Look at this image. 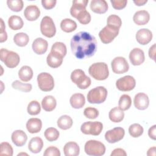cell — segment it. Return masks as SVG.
<instances>
[{"instance_id":"6da1fadb","label":"cell","mask_w":156,"mask_h":156,"mask_svg":"<svg viewBox=\"0 0 156 156\" xmlns=\"http://www.w3.org/2000/svg\"><path fill=\"white\" fill-rule=\"evenodd\" d=\"M71 49L74 56L79 59L90 57L97 50L96 38L87 32L76 34L71 40Z\"/></svg>"},{"instance_id":"7a4b0ae2","label":"cell","mask_w":156,"mask_h":156,"mask_svg":"<svg viewBox=\"0 0 156 156\" xmlns=\"http://www.w3.org/2000/svg\"><path fill=\"white\" fill-rule=\"evenodd\" d=\"M88 73L91 77L98 80H105L109 75L108 66L104 62L93 63L89 67Z\"/></svg>"},{"instance_id":"3957f363","label":"cell","mask_w":156,"mask_h":156,"mask_svg":"<svg viewBox=\"0 0 156 156\" xmlns=\"http://www.w3.org/2000/svg\"><path fill=\"white\" fill-rule=\"evenodd\" d=\"M0 59L3 62L6 66L13 68L17 66L20 63V55L13 51H9L4 48H1L0 51Z\"/></svg>"},{"instance_id":"277c9868","label":"cell","mask_w":156,"mask_h":156,"mask_svg":"<svg viewBox=\"0 0 156 156\" xmlns=\"http://www.w3.org/2000/svg\"><path fill=\"white\" fill-rule=\"evenodd\" d=\"M107 96V90L102 86H99L89 91L87 100L90 104H101L104 102Z\"/></svg>"},{"instance_id":"5b68a950","label":"cell","mask_w":156,"mask_h":156,"mask_svg":"<svg viewBox=\"0 0 156 156\" xmlns=\"http://www.w3.org/2000/svg\"><path fill=\"white\" fill-rule=\"evenodd\" d=\"M71 79L78 88L82 90L87 88L91 85V79L85 75L84 71L80 69L74 70L71 74Z\"/></svg>"},{"instance_id":"8992f818","label":"cell","mask_w":156,"mask_h":156,"mask_svg":"<svg viewBox=\"0 0 156 156\" xmlns=\"http://www.w3.org/2000/svg\"><path fill=\"white\" fill-rule=\"evenodd\" d=\"M84 150L88 155L101 156L105 152V147L101 141L91 140L86 142Z\"/></svg>"},{"instance_id":"52a82bcc","label":"cell","mask_w":156,"mask_h":156,"mask_svg":"<svg viewBox=\"0 0 156 156\" xmlns=\"http://www.w3.org/2000/svg\"><path fill=\"white\" fill-rule=\"evenodd\" d=\"M39 88L43 91H50L54 87V80L51 74L48 73H41L37 76Z\"/></svg>"},{"instance_id":"ba28073f","label":"cell","mask_w":156,"mask_h":156,"mask_svg":"<svg viewBox=\"0 0 156 156\" xmlns=\"http://www.w3.org/2000/svg\"><path fill=\"white\" fill-rule=\"evenodd\" d=\"M40 30L41 34L46 37L51 38L56 33V27L52 19L48 16H44L40 23Z\"/></svg>"},{"instance_id":"9c48e42d","label":"cell","mask_w":156,"mask_h":156,"mask_svg":"<svg viewBox=\"0 0 156 156\" xmlns=\"http://www.w3.org/2000/svg\"><path fill=\"white\" fill-rule=\"evenodd\" d=\"M103 129V124L99 121H88L83 123L80 127L81 132L85 135H99Z\"/></svg>"},{"instance_id":"30bf717a","label":"cell","mask_w":156,"mask_h":156,"mask_svg":"<svg viewBox=\"0 0 156 156\" xmlns=\"http://www.w3.org/2000/svg\"><path fill=\"white\" fill-rule=\"evenodd\" d=\"M136 85L135 79L131 76H125L119 78L116 82V88L122 91H129L132 90Z\"/></svg>"},{"instance_id":"8fae6325","label":"cell","mask_w":156,"mask_h":156,"mask_svg":"<svg viewBox=\"0 0 156 156\" xmlns=\"http://www.w3.org/2000/svg\"><path fill=\"white\" fill-rule=\"evenodd\" d=\"M119 30V29L106 26L99 32V37L103 43L108 44L118 36Z\"/></svg>"},{"instance_id":"7c38bea8","label":"cell","mask_w":156,"mask_h":156,"mask_svg":"<svg viewBox=\"0 0 156 156\" xmlns=\"http://www.w3.org/2000/svg\"><path fill=\"white\" fill-rule=\"evenodd\" d=\"M112 71L116 74H123L128 71L129 65L124 57H116L111 63Z\"/></svg>"},{"instance_id":"4fadbf2b","label":"cell","mask_w":156,"mask_h":156,"mask_svg":"<svg viewBox=\"0 0 156 156\" xmlns=\"http://www.w3.org/2000/svg\"><path fill=\"white\" fill-rule=\"evenodd\" d=\"M125 135L123 128L118 127L109 130L105 133V138L109 143H115L121 140Z\"/></svg>"},{"instance_id":"5bb4252c","label":"cell","mask_w":156,"mask_h":156,"mask_svg":"<svg viewBox=\"0 0 156 156\" xmlns=\"http://www.w3.org/2000/svg\"><path fill=\"white\" fill-rule=\"evenodd\" d=\"M129 60L131 63L134 66L141 65L145 60L144 53L143 51L140 48H133L129 54Z\"/></svg>"},{"instance_id":"9a60e30c","label":"cell","mask_w":156,"mask_h":156,"mask_svg":"<svg viewBox=\"0 0 156 156\" xmlns=\"http://www.w3.org/2000/svg\"><path fill=\"white\" fill-rule=\"evenodd\" d=\"M133 104L135 108L138 110H143L146 109L149 104L148 96L144 93H138L134 97Z\"/></svg>"},{"instance_id":"2e32d148","label":"cell","mask_w":156,"mask_h":156,"mask_svg":"<svg viewBox=\"0 0 156 156\" xmlns=\"http://www.w3.org/2000/svg\"><path fill=\"white\" fill-rule=\"evenodd\" d=\"M136 40L138 43L142 45L148 44L152 38V32L147 29H141L136 34Z\"/></svg>"},{"instance_id":"e0dca14e","label":"cell","mask_w":156,"mask_h":156,"mask_svg":"<svg viewBox=\"0 0 156 156\" xmlns=\"http://www.w3.org/2000/svg\"><path fill=\"white\" fill-rule=\"evenodd\" d=\"M88 3V0H74L70 9L71 15L76 18L77 16L81 12L86 10V7Z\"/></svg>"},{"instance_id":"ac0fdd59","label":"cell","mask_w":156,"mask_h":156,"mask_svg":"<svg viewBox=\"0 0 156 156\" xmlns=\"http://www.w3.org/2000/svg\"><path fill=\"white\" fill-rule=\"evenodd\" d=\"M32 47L35 53L38 55H41L46 52L48 47V43L46 40L42 38H37L33 41Z\"/></svg>"},{"instance_id":"d6986e66","label":"cell","mask_w":156,"mask_h":156,"mask_svg":"<svg viewBox=\"0 0 156 156\" xmlns=\"http://www.w3.org/2000/svg\"><path fill=\"white\" fill-rule=\"evenodd\" d=\"M11 138L13 144L18 147L24 145L27 140L26 133L21 130H16L13 132Z\"/></svg>"},{"instance_id":"ffe728a7","label":"cell","mask_w":156,"mask_h":156,"mask_svg":"<svg viewBox=\"0 0 156 156\" xmlns=\"http://www.w3.org/2000/svg\"><path fill=\"white\" fill-rule=\"evenodd\" d=\"M108 4L105 0H92L90 3L91 10L96 13L102 14L108 10Z\"/></svg>"},{"instance_id":"44dd1931","label":"cell","mask_w":156,"mask_h":156,"mask_svg":"<svg viewBox=\"0 0 156 156\" xmlns=\"http://www.w3.org/2000/svg\"><path fill=\"white\" fill-rule=\"evenodd\" d=\"M24 15L26 20L33 21L38 18L40 15V10L37 5H28L24 11Z\"/></svg>"},{"instance_id":"7402d4cb","label":"cell","mask_w":156,"mask_h":156,"mask_svg":"<svg viewBox=\"0 0 156 156\" xmlns=\"http://www.w3.org/2000/svg\"><path fill=\"white\" fill-rule=\"evenodd\" d=\"M63 58V57L62 55L57 53L50 52L47 56V64L49 66L52 68H58L62 64Z\"/></svg>"},{"instance_id":"603a6c76","label":"cell","mask_w":156,"mask_h":156,"mask_svg":"<svg viewBox=\"0 0 156 156\" xmlns=\"http://www.w3.org/2000/svg\"><path fill=\"white\" fill-rule=\"evenodd\" d=\"M149 13L147 11L144 10L137 11L135 13L133 17V20L134 23L138 26L146 24L149 22Z\"/></svg>"},{"instance_id":"cb8c5ba5","label":"cell","mask_w":156,"mask_h":156,"mask_svg":"<svg viewBox=\"0 0 156 156\" xmlns=\"http://www.w3.org/2000/svg\"><path fill=\"white\" fill-rule=\"evenodd\" d=\"M42 127L41 120L39 118H33L29 119L26 123V128L30 133H36L39 132Z\"/></svg>"},{"instance_id":"d4e9b609","label":"cell","mask_w":156,"mask_h":156,"mask_svg":"<svg viewBox=\"0 0 156 156\" xmlns=\"http://www.w3.org/2000/svg\"><path fill=\"white\" fill-rule=\"evenodd\" d=\"M63 152L66 156H77L80 153V148L76 143L69 141L64 146Z\"/></svg>"},{"instance_id":"484cf974","label":"cell","mask_w":156,"mask_h":156,"mask_svg":"<svg viewBox=\"0 0 156 156\" xmlns=\"http://www.w3.org/2000/svg\"><path fill=\"white\" fill-rule=\"evenodd\" d=\"M43 147V141L42 139L38 136L32 138L28 144L29 151L34 154L39 153Z\"/></svg>"},{"instance_id":"4316f807","label":"cell","mask_w":156,"mask_h":156,"mask_svg":"<svg viewBox=\"0 0 156 156\" xmlns=\"http://www.w3.org/2000/svg\"><path fill=\"white\" fill-rule=\"evenodd\" d=\"M70 104L74 108H81L85 103L84 96L81 93H75L73 94L69 99Z\"/></svg>"},{"instance_id":"83f0119b","label":"cell","mask_w":156,"mask_h":156,"mask_svg":"<svg viewBox=\"0 0 156 156\" xmlns=\"http://www.w3.org/2000/svg\"><path fill=\"white\" fill-rule=\"evenodd\" d=\"M56 99L54 96L51 95L45 96L41 101L42 108L46 112H51L54 110L56 107Z\"/></svg>"},{"instance_id":"f1b7e54d","label":"cell","mask_w":156,"mask_h":156,"mask_svg":"<svg viewBox=\"0 0 156 156\" xmlns=\"http://www.w3.org/2000/svg\"><path fill=\"white\" fill-rule=\"evenodd\" d=\"M110 119L114 122H119L124 119V113L119 107H114L110 110L108 113Z\"/></svg>"},{"instance_id":"f546056e","label":"cell","mask_w":156,"mask_h":156,"mask_svg":"<svg viewBox=\"0 0 156 156\" xmlns=\"http://www.w3.org/2000/svg\"><path fill=\"white\" fill-rule=\"evenodd\" d=\"M8 24L11 29L17 30L23 27L24 22L20 16L12 15L8 20Z\"/></svg>"},{"instance_id":"4dcf8cb0","label":"cell","mask_w":156,"mask_h":156,"mask_svg":"<svg viewBox=\"0 0 156 156\" xmlns=\"http://www.w3.org/2000/svg\"><path fill=\"white\" fill-rule=\"evenodd\" d=\"M19 78L23 82L30 80L33 77V71L29 66H22L18 71Z\"/></svg>"},{"instance_id":"1f68e13d","label":"cell","mask_w":156,"mask_h":156,"mask_svg":"<svg viewBox=\"0 0 156 156\" xmlns=\"http://www.w3.org/2000/svg\"><path fill=\"white\" fill-rule=\"evenodd\" d=\"M61 29L65 32H71L77 28L76 23L69 18L63 19L60 23Z\"/></svg>"},{"instance_id":"d6a6232c","label":"cell","mask_w":156,"mask_h":156,"mask_svg":"<svg viewBox=\"0 0 156 156\" xmlns=\"http://www.w3.org/2000/svg\"><path fill=\"white\" fill-rule=\"evenodd\" d=\"M73 122V119L69 116L64 115L58 119L57 126L62 130H67L71 127Z\"/></svg>"},{"instance_id":"836d02e7","label":"cell","mask_w":156,"mask_h":156,"mask_svg":"<svg viewBox=\"0 0 156 156\" xmlns=\"http://www.w3.org/2000/svg\"><path fill=\"white\" fill-rule=\"evenodd\" d=\"M29 36L26 33H17L13 37V41L17 46L20 47H24L26 46L29 43Z\"/></svg>"},{"instance_id":"e575fe53","label":"cell","mask_w":156,"mask_h":156,"mask_svg":"<svg viewBox=\"0 0 156 156\" xmlns=\"http://www.w3.org/2000/svg\"><path fill=\"white\" fill-rule=\"evenodd\" d=\"M132 104V99L128 94H122L119 100L118 105L119 108L122 111L128 110Z\"/></svg>"},{"instance_id":"d590c367","label":"cell","mask_w":156,"mask_h":156,"mask_svg":"<svg viewBox=\"0 0 156 156\" xmlns=\"http://www.w3.org/2000/svg\"><path fill=\"white\" fill-rule=\"evenodd\" d=\"M44 135L48 141L52 142L58 138L60 133L57 129L54 127H49L46 129Z\"/></svg>"},{"instance_id":"8d00e7d4","label":"cell","mask_w":156,"mask_h":156,"mask_svg":"<svg viewBox=\"0 0 156 156\" xmlns=\"http://www.w3.org/2000/svg\"><path fill=\"white\" fill-rule=\"evenodd\" d=\"M107 23L108 26L119 29L122 24V21L119 16L116 15H110L107 20Z\"/></svg>"},{"instance_id":"74e56055","label":"cell","mask_w":156,"mask_h":156,"mask_svg":"<svg viewBox=\"0 0 156 156\" xmlns=\"http://www.w3.org/2000/svg\"><path fill=\"white\" fill-rule=\"evenodd\" d=\"M66 45L62 42H55L54 43L51 48V52L57 53L64 57L66 54Z\"/></svg>"},{"instance_id":"f35d334b","label":"cell","mask_w":156,"mask_h":156,"mask_svg":"<svg viewBox=\"0 0 156 156\" xmlns=\"http://www.w3.org/2000/svg\"><path fill=\"white\" fill-rule=\"evenodd\" d=\"M143 127L139 124L135 123L130 126L129 127V132L130 136L133 138L140 136L143 133Z\"/></svg>"},{"instance_id":"ab89813d","label":"cell","mask_w":156,"mask_h":156,"mask_svg":"<svg viewBox=\"0 0 156 156\" xmlns=\"http://www.w3.org/2000/svg\"><path fill=\"white\" fill-rule=\"evenodd\" d=\"M12 86L14 89L23 91V92H29L32 88V86L30 83H25L20 82V80H15L12 83Z\"/></svg>"},{"instance_id":"60d3db41","label":"cell","mask_w":156,"mask_h":156,"mask_svg":"<svg viewBox=\"0 0 156 156\" xmlns=\"http://www.w3.org/2000/svg\"><path fill=\"white\" fill-rule=\"evenodd\" d=\"M7 4L8 7L13 12H20L24 6L22 0H7Z\"/></svg>"},{"instance_id":"b9f144b4","label":"cell","mask_w":156,"mask_h":156,"mask_svg":"<svg viewBox=\"0 0 156 156\" xmlns=\"http://www.w3.org/2000/svg\"><path fill=\"white\" fill-rule=\"evenodd\" d=\"M27 112L30 115H37L41 111V107L39 102L37 101H32L27 105Z\"/></svg>"},{"instance_id":"7bdbcfd3","label":"cell","mask_w":156,"mask_h":156,"mask_svg":"<svg viewBox=\"0 0 156 156\" xmlns=\"http://www.w3.org/2000/svg\"><path fill=\"white\" fill-rule=\"evenodd\" d=\"M13 148L7 142H2L0 144V155H13Z\"/></svg>"},{"instance_id":"ee69618b","label":"cell","mask_w":156,"mask_h":156,"mask_svg":"<svg viewBox=\"0 0 156 156\" xmlns=\"http://www.w3.org/2000/svg\"><path fill=\"white\" fill-rule=\"evenodd\" d=\"M76 19L80 23L82 24H87L91 21V15L88 11L85 10L78 14Z\"/></svg>"},{"instance_id":"f6af8a7d","label":"cell","mask_w":156,"mask_h":156,"mask_svg":"<svg viewBox=\"0 0 156 156\" xmlns=\"http://www.w3.org/2000/svg\"><path fill=\"white\" fill-rule=\"evenodd\" d=\"M84 116L89 119H95L99 116V111L93 107H87L83 111Z\"/></svg>"},{"instance_id":"bcb514c9","label":"cell","mask_w":156,"mask_h":156,"mask_svg":"<svg viewBox=\"0 0 156 156\" xmlns=\"http://www.w3.org/2000/svg\"><path fill=\"white\" fill-rule=\"evenodd\" d=\"M44 156H60V152L59 149L55 146H49L43 153Z\"/></svg>"},{"instance_id":"7dc6e473","label":"cell","mask_w":156,"mask_h":156,"mask_svg":"<svg viewBox=\"0 0 156 156\" xmlns=\"http://www.w3.org/2000/svg\"><path fill=\"white\" fill-rule=\"evenodd\" d=\"M113 7L116 10L124 9L127 3V0H110Z\"/></svg>"},{"instance_id":"c3c4849f","label":"cell","mask_w":156,"mask_h":156,"mask_svg":"<svg viewBox=\"0 0 156 156\" xmlns=\"http://www.w3.org/2000/svg\"><path fill=\"white\" fill-rule=\"evenodd\" d=\"M56 0H42L41 4L43 7L47 10L51 9L54 8L56 4Z\"/></svg>"},{"instance_id":"681fc988","label":"cell","mask_w":156,"mask_h":156,"mask_svg":"<svg viewBox=\"0 0 156 156\" xmlns=\"http://www.w3.org/2000/svg\"><path fill=\"white\" fill-rule=\"evenodd\" d=\"M111 156H126L127 153L121 148H117L114 149L111 153Z\"/></svg>"},{"instance_id":"f907efd6","label":"cell","mask_w":156,"mask_h":156,"mask_svg":"<svg viewBox=\"0 0 156 156\" xmlns=\"http://www.w3.org/2000/svg\"><path fill=\"white\" fill-rule=\"evenodd\" d=\"M156 125H154L152 126V127H151L148 130V135L149 136L154 140H155L156 139Z\"/></svg>"},{"instance_id":"816d5d0a","label":"cell","mask_w":156,"mask_h":156,"mask_svg":"<svg viewBox=\"0 0 156 156\" xmlns=\"http://www.w3.org/2000/svg\"><path fill=\"white\" fill-rule=\"evenodd\" d=\"M149 57L151 59L154 60V61L155 60V43H154L149 48Z\"/></svg>"},{"instance_id":"f5cc1de1","label":"cell","mask_w":156,"mask_h":156,"mask_svg":"<svg viewBox=\"0 0 156 156\" xmlns=\"http://www.w3.org/2000/svg\"><path fill=\"white\" fill-rule=\"evenodd\" d=\"M155 149H156V147L155 146L149 148V149L147 151V155L149 156H151V155L155 156Z\"/></svg>"},{"instance_id":"db71d44e","label":"cell","mask_w":156,"mask_h":156,"mask_svg":"<svg viewBox=\"0 0 156 156\" xmlns=\"http://www.w3.org/2000/svg\"><path fill=\"white\" fill-rule=\"evenodd\" d=\"M7 39V33L6 32H2L1 33V36H0V42L1 43H2L5 41H6Z\"/></svg>"},{"instance_id":"11a10c76","label":"cell","mask_w":156,"mask_h":156,"mask_svg":"<svg viewBox=\"0 0 156 156\" xmlns=\"http://www.w3.org/2000/svg\"><path fill=\"white\" fill-rule=\"evenodd\" d=\"M147 2V0H135L133 1V2L138 6H141L144 5Z\"/></svg>"},{"instance_id":"9f6ffc18","label":"cell","mask_w":156,"mask_h":156,"mask_svg":"<svg viewBox=\"0 0 156 156\" xmlns=\"http://www.w3.org/2000/svg\"><path fill=\"white\" fill-rule=\"evenodd\" d=\"M27 155V154H25V153H21V154H18V155Z\"/></svg>"}]
</instances>
